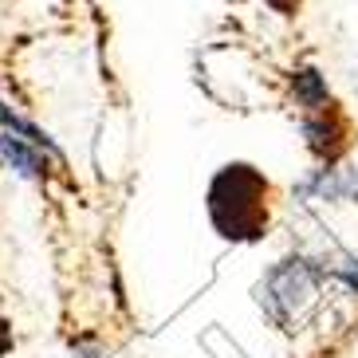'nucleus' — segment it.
I'll use <instances>...</instances> for the list:
<instances>
[{"instance_id":"f257e3e1","label":"nucleus","mask_w":358,"mask_h":358,"mask_svg":"<svg viewBox=\"0 0 358 358\" xmlns=\"http://www.w3.org/2000/svg\"><path fill=\"white\" fill-rule=\"evenodd\" d=\"M209 217L229 241H260L268 224V181L252 166H224L209 185Z\"/></svg>"},{"instance_id":"f03ea898","label":"nucleus","mask_w":358,"mask_h":358,"mask_svg":"<svg viewBox=\"0 0 358 358\" xmlns=\"http://www.w3.org/2000/svg\"><path fill=\"white\" fill-rule=\"evenodd\" d=\"M327 264L311 260V256H284L275 260L264 280L256 284V299H260L264 315L272 319L275 327L284 331H295V323L303 319V311L315 303V287L323 284Z\"/></svg>"},{"instance_id":"7ed1b4c3","label":"nucleus","mask_w":358,"mask_h":358,"mask_svg":"<svg viewBox=\"0 0 358 358\" xmlns=\"http://www.w3.org/2000/svg\"><path fill=\"white\" fill-rule=\"evenodd\" d=\"M52 166L55 162L43 150L28 146L24 138L8 134V130H0V169L4 173H12L16 181H28V185H43L52 178Z\"/></svg>"},{"instance_id":"20e7f679","label":"nucleus","mask_w":358,"mask_h":358,"mask_svg":"<svg viewBox=\"0 0 358 358\" xmlns=\"http://www.w3.org/2000/svg\"><path fill=\"white\" fill-rule=\"evenodd\" d=\"M299 193L303 197H315V201L358 197V173H347V169H335V166H319L299 181Z\"/></svg>"},{"instance_id":"39448f33","label":"nucleus","mask_w":358,"mask_h":358,"mask_svg":"<svg viewBox=\"0 0 358 358\" xmlns=\"http://www.w3.org/2000/svg\"><path fill=\"white\" fill-rule=\"evenodd\" d=\"M303 138H307V150L323 158V166L338 158V150H343V122L331 115V106L319 110V115H303Z\"/></svg>"},{"instance_id":"423d86ee","label":"nucleus","mask_w":358,"mask_h":358,"mask_svg":"<svg viewBox=\"0 0 358 358\" xmlns=\"http://www.w3.org/2000/svg\"><path fill=\"white\" fill-rule=\"evenodd\" d=\"M0 130H8V134L24 138L28 146L43 150V154L55 162V166H64V150H59V142H55V138L40 127V122H32V118L20 115V110H12L8 103H0Z\"/></svg>"},{"instance_id":"0eeeda50","label":"nucleus","mask_w":358,"mask_h":358,"mask_svg":"<svg viewBox=\"0 0 358 358\" xmlns=\"http://www.w3.org/2000/svg\"><path fill=\"white\" fill-rule=\"evenodd\" d=\"M292 95L295 103L303 106L307 115H319V110H327V103H331V87H327V75L315 71V67H299V71H292Z\"/></svg>"},{"instance_id":"6e6552de","label":"nucleus","mask_w":358,"mask_h":358,"mask_svg":"<svg viewBox=\"0 0 358 358\" xmlns=\"http://www.w3.org/2000/svg\"><path fill=\"white\" fill-rule=\"evenodd\" d=\"M67 355L71 358H110V347H106L95 331H87V335H75L67 343Z\"/></svg>"},{"instance_id":"1a4fd4ad","label":"nucleus","mask_w":358,"mask_h":358,"mask_svg":"<svg viewBox=\"0 0 358 358\" xmlns=\"http://www.w3.org/2000/svg\"><path fill=\"white\" fill-rule=\"evenodd\" d=\"M335 275L358 295V256H343V260L335 264Z\"/></svg>"},{"instance_id":"9d476101","label":"nucleus","mask_w":358,"mask_h":358,"mask_svg":"<svg viewBox=\"0 0 358 358\" xmlns=\"http://www.w3.org/2000/svg\"><path fill=\"white\" fill-rule=\"evenodd\" d=\"M8 350H12V331H8V323L0 319V358L8 355Z\"/></svg>"},{"instance_id":"9b49d317","label":"nucleus","mask_w":358,"mask_h":358,"mask_svg":"<svg viewBox=\"0 0 358 358\" xmlns=\"http://www.w3.org/2000/svg\"><path fill=\"white\" fill-rule=\"evenodd\" d=\"M268 4H272V8L280 12V16H292V12L299 8V0H268Z\"/></svg>"}]
</instances>
